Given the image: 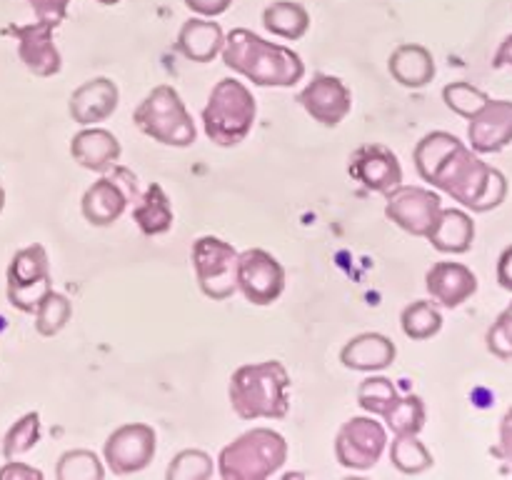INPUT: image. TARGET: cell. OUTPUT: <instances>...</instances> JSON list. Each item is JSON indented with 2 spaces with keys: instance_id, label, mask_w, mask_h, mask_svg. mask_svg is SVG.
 Instances as JSON below:
<instances>
[{
  "instance_id": "obj_21",
  "label": "cell",
  "mask_w": 512,
  "mask_h": 480,
  "mask_svg": "<svg viewBox=\"0 0 512 480\" xmlns=\"http://www.w3.org/2000/svg\"><path fill=\"white\" fill-rule=\"evenodd\" d=\"M395 348L393 340L383 333H360L345 343L340 350V363L350 370H363V373H375L388 365L395 363Z\"/></svg>"
},
{
  "instance_id": "obj_43",
  "label": "cell",
  "mask_w": 512,
  "mask_h": 480,
  "mask_svg": "<svg viewBox=\"0 0 512 480\" xmlns=\"http://www.w3.org/2000/svg\"><path fill=\"white\" fill-rule=\"evenodd\" d=\"M3 208H5V190L3 185H0V213H3Z\"/></svg>"
},
{
  "instance_id": "obj_23",
  "label": "cell",
  "mask_w": 512,
  "mask_h": 480,
  "mask_svg": "<svg viewBox=\"0 0 512 480\" xmlns=\"http://www.w3.org/2000/svg\"><path fill=\"white\" fill-rule=\"evenodd\" d=\"M428 240L440 253H468L475 240V220L460 208H440Z\"/></svg>"
},
{
  "instance_id": "obj_36",
  "label": "cell",
  "mask_w": 512,
  "mask_h": 480,
  "mask_svg": "<svg viewBox=\"0 0 512 480\" xmlns=\"http://www.w3.org/2000/svg\"><path fill=\"white\" fill-rule=\"evenodd\" d=\"M488 350L498 358L512 360V315L508 310H503L488 330Z\"/></svg>"
},
{
  "instance_id": "obj_4",
  "label": "cell",
  "mask_w": 512,
  "mask_h": 480,
  "mask_svg": "<svg viewBox=\"0 0 512 480\" xmlns=\"http://www.w3.org/2000/svg\"><path fill=\"white\" fill-rule=\"evenodd\" d=\"M258 115L255 95L238 78H223L210 90V98L203 108L205 135L210 143L220 148L240 145L250 135Z\"/></svg>"
},
{
  "instance_id": "obj_16",
  "label": "cell",
  "mask_w": 512,
  "mask_h": 480,
  "mask_svg": "<svg viewBox=\"0 0 512 480\" xmlns=\"http://www.w3.org/2000/svg\"><path fill=\"white\" fill-rule=\"evenodd\" d=\"M468 140L475 153H500L512 143V100H488L470 118Z\"/></svg>"
},
{
  "instance_id": "obj_13",
  "label": "cell",
  "mask_w": 512,
  "mask_h": 480,
  "mask_svg": "<svg viewBox=\"0 0 512 480\" xmlns=\"http://www.w3.org/2000/svg\"><path fill=\"white\" fill-rule=\"evenodd\" d=\"M298 103L308 110L310 118L335 128L348 118L350 108H353V93L338 75L318 73L300 90Z\"/></svg>"
},
{
  "instance_id": "obj_34",
  "label": "cell",
  "mask_w": 512,
  "mask_h": 480,
  "mask_svg": "<svg viewBox=\"0 0 512 480\" xmlns=\"http://www.w3.org/2000/svg\"><path fill=\"white\" fill-rule=\"evenodd\" d=\"M215 470L213 458L205 450H180L168 465V478L170 480H205L210 478Z\"/></svg>"
},
{
  "instance_id": "obj_12",
  "label": "cell",
  "mask_w": 512,
  "mask_h": 480,
  "mask_svg": "<svg viewBox=\"0 0 512 480\" xmlns=\"http://www.w3.org/2000/svg\"><path fill=\"white\" fill-rule=\"evenodd\" d=\"M158 435L148 423H125L105 440V463L115 475H130L145 470L155 458Z\"/></svg>"
},
{
  "instance_id": "obj_32",
  "label": "cell",
  "mask_w": 512,
  "mask_h": 480,
  "mask_svg": "<svg viewBox=\"0 0 512 480\" xmlns=\"http://www.w3.org/2000/svg\"><path fill=\"white\" fill-rule=\"evenodd\" d=\"M40 440V415L38 413H25L23 418L15 420L10 430L3 438V458L13 460L18 455L28 453L38 445Z\"/></svg>"
},
{
  "instance_id": "obj_18",
  "label": "cell",
  "mask_w": 512,
  "mask_h": 480,
  "mask_svg": "<svg viewBox=\"0 0 512 480\" xmlns=\"http://www.w3.org/2000/svg\"><path fill=\"white\" fill-rule=\"evenodd\" d=\"M425 288H428L430 298H435V303L445 305V308H458L465 300L473 298L478 290V278L468 265L443 260L428 270Z\"/></svg>"
},
{
  "instance_id": "obj_17",
  "label": "cell",
  "mask_w": 512,
  "mask_h": 480,
  "mask_svg": "<svg viewBox=\"0 0 512 480\" xmlns=\"http://www.w3.org/2000/svg\"><path fill=\"white\" fill-rule=\"evenodd\" d=\"M118 100V85L110 78H105V75H98V78L88 80V83H83L80 88L73 90L68 103L70 118H73L75 123L83 125V128L85 125H98L115 113Z\"/></svg>"
},
{
  "instance_id": "obj_29",
  "label": "cell",
  "mask_w": 512,
  "mask_h": 480,
  "mask_svg": "<svg viewBox=\"0 0 512 480\" xmlns=\"http://www.w3.org/2000/svg\"><path fill=\"white\" fill-rule=\"evenodd\" d=\"M35 330L45 338H53L60 330L68 325L70 315H73V303L68 300V295L55 293V290H48L43 295V300L35 308Z\"/></svg>"
},
{
  "instance_id": "obj_45",
  "label": "cell",
  "mask_w": 512,
  "mask_h": 480,
  "mask_svg": "<svg viewBox=\"0 0 512 480\" xmlns=\"http://www.w3.org/2000/svg\"><path fill=\"white\" fill-rule=\"evenodd\" d=\"M505 310H508V313L512 315V303H510V305H508V308H505Z\"/></svg>"
},
{
  "instance_id": "obj_25",
  "label": "cell",
  "mask_w": 512,
  "mask_h": 480,
  "mask_svg": "<svg viewBox=\"0 0 512 480\" xmlns=\"http://www.w3.org/2000/svg\"><path fill=\"white\" fill-rule=\"evenodd\" d=\"M133 220L145 235H163L173 228V205L168 193L158 183H150L143 193L135 198Z\"/></svg>"
},
{
  "instance_id": "obj_2",
  "label": "cell",
  "mask_w": 512,
  "mask_h": 480,
  "mask_svg": "<svg viewBox=\"0 0 512 480\" xmlns=\"http://www.w3.org/2000/svg\"><path fill=\"white\" fill-rule=\"evenodd\" d=\"M223 63L245 75L260 88H290L305 75V63L293 48L260 38L248 28H235L225 35Z\"/></svg>"
},
{
  "instance_id": "obj_3",
  "label": "cell",
  "mask_w": 512,
  "mask_h": 480,
  "mask_svg": "<svg viewBox=\"0 0 512 480\" xmlns=\"http://www.w3.org/2000/svg\"><path fill=\"white\" fill-rule=\"evenodd\" d=\"M293 380L280 360L245 363L230 375V405L243 420H280L290 410Z\"/></svg>"
},
{
  "instance_id": "obj_30",
  "label": "cell",
  "mask_w": 512,
  "mask_h": 480,
  "mask_svg": "<svg viewBox=\"0 0 512 480\" xmlns=\"http://www.w3.org/2000/svg\"><path fill=\"white\" fill-rule=\"evenodd\" d=\"M385 423L390 425L393 433H415L425 428V403L420 395H398L393 405L388 408V413L383 415Z\"/></svg>"
},
{
  "instance_id": "obj_8",
  "label": "cell",
  "mask_w": 512,
  "mask_h": 480,
  "mask_svg": "<svg viewBox=\"0 0 512 480\" xmlns=\"http://www.w3.org/2000/svg\"><path fill=\"white\" fill-rule=\"evenodd\" d=\"M8 300L20 313H35L48 290H53L48 253L40 243L18 250L8 265Z\"/></svg>"
},
{
  "instance_id": "obj_20",
  "label": "cell",
  "mask_w": 512,
  "mask_h": 480,
  "mask_svg": "<svg viewBox=\"0 0 512 480\" xmlns=\"http://www.w3.org/2000/svg\"><path fill=\"white\" fill-rule=\"evenodd\" d=\"M128 198L130 195L125 193L123 183L115 175H103L85 190L80 208H83L85 220L90 225L105 228V225H113L115 220H120V215L125 213V205H128Z\"/></svg>"
},
{
  "instance_id": "obj_40",
  "label": "cell",
  "mask_w": 512,
  "mask_h": 480,
  "mask_svg": "<svg viewBox=\"0 0 512 480\" xmlns=\"http://www.w3.org/2000/svg\"><path fill=\"white\" fill-rule=\"evenodd\" d=\"M495 453L512 465V408L505 413L503 423H500V443L495 448Z\"/></svg>"
},
{
  "instance_id": "obj_37",
  "label": "cell",
  "mask_w": 512,
  "mask_h": 480,
  "mask_svg": "<svg viewBox=\"0 0 512 480\" xmlns=\"http://www.w3.org/2000/svg\"><path fill=\"white\" fill-rule=\"evenodd\" d=\"M28 3L40 23H50L58 28L65 20V13H68L70 0H28Z\"/></svg>"
},
{
  "instance_id": "obj_14",
  "label": "cell",
  "mask_w": 512,
  "mask_h": 480,
  "mask_svg": "<svg viewBox=\"0 0 512 480\" xmlns=\"http://www.w3.org/2000/svg\"><path fill=\"white\" fill-rule=\"evenodd\" d=\"M350 178L358 180L373 193H390L403 183V165L398 155L380 143H365L350 155L348 160Z\"/></svg>"
},
{
  "instance_id": "obj_15",
  "label": "cell",
  "mask_w": 512,
  "mask_h": 480,
  "mask_svg": "<svg viewBox=\"0 0 512 480\" xmlns=\"http://www.w3.org/2000/svg\"><path fill=\"white\" fill-rule=\"evenodd\" d=\"M55 25L50 23H30V25H10L8 33L18 40V58L23 60L30 73L40 78H50L60 70V53L53 43Z\"/></svg>"
},
{
  "instance_id": "obj_28",
  "label": "cell",
  "mask_w": 512,
  "mask_h": 480,
  "mask_svg": "<svg viewBox=\"0 0 512 480\" xmlns=\"http://www.w3.org/2000/svg\"><path fill=\"white\" fill-rule=\"evenodd\" d=\"M400 325H403V333L408 338L428 340L440 333V328H443V315H440V310L430 300H415V303H410L403 310Z\"/></svg>"
},
{
  "instance_id": "obj_5",
  "label": "cell",
  "mask_w": 512,
  "mask_h": 480,
  "mask_svg": "<svg viewBox=\"0 0 512 480\" xmlns=\"http://www.w3.org/2000/svg\"><path fill=\"white\" fill-rule=\"evenodd\" d=\"M288 460V443L273 428H255L238 435L218 455V473L225 480H265Z\"/></svg>"
},
{
  "instance_id": "obj_38",
  "label": "cell",
  "mask_w": 512,
  "mask_h": 480,
  "mask_svg": "<svg viewBox=\"0 0 512 480\" xmlns=\"http://www.w3.org/2000/svg\"><path fill=\"white\" fill-rule=\"evenodd\" d=\"M185 5L200 18H218L233 5V0H185Z\"/></svg>"
},
{
  "instance_id": "obj_44",
  "label": "cell",
  "mask_w": 512,
  "mask_h": 480,
  "mask_svg": "<svg viewBox=\"0 0 512 480\" xmlns=\"http://www.w3.org/2000/svg\"><path fill=\"white\" fill-rule=\"evenodd\" d=\"M100 5H115V3H120V0H98Z\"/></svg>"
},
{
  "instance_id": "obj_1",
  "label": "cell",
  "mask_w": 512,
  "mask_h": 480,
  "mask_svg": "<svg viewBox=\"0 0 512 480\" xmlns=\"http://www.w3.org/2000/svg\"><path fill=\"white\" fill-rule=\"evenodd\" d=\"M425 183H433L435 188L445 190L450 198L475 213H488V210L498 208L508 195V178L498 168L480 160L475 150L465 148L460 138L445 150Z\"/></svg>"
},
{
  "instance_id": "obj_11",
  "label": "cell",
  "mask_w": 512,
  "mask_h": 480,
  "mask_svg": "<svg viewBox=\"0 0 512 480\" xmlns=\"http://www.w3.org/2000/svg\"><path fill=\"white\" fill-rule=\"evenodd\" d=\"M385 195H388L385 215H388L395 225H400L405 233L418 235V238H428L435 220H438L440 208H443L440 195L430 188L403 183Z\"/></svg>"
},
{
  "instance_id": "obj_41",
  "label": "cell",
  "mask_w": 512,
  "mask_h": 480,
  "mask_svg": "<svg viewBox=\"0 0 512 480\" xmlns=\"http://www.w3.org/2000/svg\"><path fill=\"white\" fill-rule=\"evenodd\" d=\"M498 283L503 285L505 290H512V245L500 253L498 260Z\"/></svg>"
},
{
  "instance_id": "obj_10",
  "label": "cell",
  "mask_w": 512,
  "mask_h": 480,
  "mask_svg": "<svg viewBox=\"0 0 512 480\" xmlns=\"http://www.w3.org/2000/svg\"><path fill=\"white\" fill-rule=\"evenodd\" d=\"M238 290L253 305H270L283 295L285 268L263 248L238 253Z\"/></svg>"
},
{
  "instance_id": "obj_27",
  "label": "cell",
  "mask_w": 512,
  "mask_h": 480,
  "mask_svg": "<svg viewBox=\"0 0 512 480\" xmlns=\"http://www.w3.org/2000/svg\"><path fill=\"white\" fill-rule=\"evenodd\" d=\"M390 460L405 475H418L433 465V455L415 433H395L390 443Z\"/></svg>"
},
{
  "instance_id": "obj_31",
  "label": "cell",
  "mask_w": 512,
  "mask_h": 480,
  "mask_svg": "<svg viewBox=\"0 0 512 480\" xmlns=\"http://www.w3.org/2000/svg\"><path fill=\"white\" fill-rule=\"evenodd\" d=\"M55 475L60 480H103L105 468L93 450H68L60 455Z\"/></svg>"
},
{
  "instance_id": "obj_9",
  "label": "cell",
  "mask_w": 512,
  "mask_h": 480,
  "mask_svg": "<svg viewBox=\"0 0 512 480\" xmlns=\"http://www.w3.org/2000/svg\"><path fill=\"white\" fill-rule=\"evenodd\" d=\"M388 433L368 415H358L343 423L335 435V458L348 470H370L385 453Z\"/></svg>"
},
{
  "instance_id": "obj_22",
  "label": "cell",
  "mask_w": 512,
  "mask_h": 480,
  "mask_svg": "<svg viewBox=\"0 0 512 480\" xmlns=\"http://www.w3.org/2000/svg\"><path fill=\"white\" fill-rule=\"evenodd\" d=\"M225 43V33L220 28V23H215L213 18H195L185 20L183 28H180L178 40H175V50L180 55H185L193 63H210L220 55Z\"/></svg>"
},
{
  "instance_id": "obj_7",
  "label": "cell",
  "mask_w": 512,
  "mask_h": 480,
  "mask_svg": "<svg viewBox=\"0 0 512 480\" xmlns=\"http://www.w3.org/2000/svg\"><path fill=\"white\" fill-rule=\"evenodd\" d=\"M200 290L213 300H228L238 290V250L218 235H200L190 248Z\"/></svg>"
},
{
  "instance_id": "obj_42",
  "label": "cell",
  "mask_w": 512,
  "mask_h": 480,
  "mask_svg": "<svg viewBox=\"0 0 512 480\" xmlns=\"http://www.w3.org/2000/svg\"><path fill=\"white\" fill-rule=\"evenodd\" d=\"M493 65H495V68H505V65H510V68H512V33L503 40V43H500L498 53H495Z\"/></svg>"
},
{
  "instance_id": "obj_19",
  "label": "cell",
  "mask_w": 512,
  "mask_h": 480,
  "mask_svg": "<svg viewBox=\"0 0 512 480\" xmlns=\"http://www.w3.org/2000/svg\"><path fill=\"white\" fill-rule=\"evenodd\" d=\"M120 153H123L120 140L110 130L98 128V125H85L70 140V155L75 158V163L93 173H108L118 163Z\"/></svg>"
},
{
  "instance_id": "obj_35",
  "label": "cell",
  "mask_w": 512,
  "mask_h": 480,
  "mask_svg": "<svg viewBox=\"0 0 512 480\" xmlns=\"http://www.w3.org/2000/svg\"><path fill=\"white\" fill-rule=\"evenodd\" d=\"M443 100L453 113L463 115V118H473L480 108L490 100V95L485 90L475 88L473 83H465V80H458V83H448L443 88Z\"/></svg>"
},
{
  "instance_id": "obj_39",
  "label": "cell",
  "mask_w": 512,
  "mask_h": 480,
  "mask_svg": "<svg viewBox=\"0 0 512 480\" xmlns=\"http://www.w3.org/2000/svg\"><path fill=\"white\" fill-rule=\"evenodd\" d=\"M0 480H43V473L38 468H30V465L18 463L13 458L0 468Z\"/></svg>"
},
{
  "instance_id": "obj_33",
  "label": "cell",
  "mask_w": 512,
  "mask_h": 480,
  "mask_svg": "<svg viewBox=\"0 0 512 480\" xmlns=\"http://www.w3.org/2000/svg\"><path fill=\"white\" fill-rule=\"evenodd\" d=\"M398 395L400 393L398 388H395L393 380L385 378V375H370V378H365L363 383H360L358 403L360 408L368 410V413L385 415L390 405L398 400Z\"/></svg>"
},
{
  "instance_id": "obj_26",
  "label": "cell",
  "mask_w": 512,
  "mask_h": 480,
  "mask_svg": "<svg viewBox=\"0 0 512 480\" xmlns=\"http://www.w3.org/2000/svg\"><path fill=\"white\" fill-rule=\"evenodd\" d=\"M263 25L278 38L298 40L308 33L310 13L295 0H278L263 10Z\"/></svg>"
},
{
  "instance_id": "obj_24",
  "label": "cell",
  "mask_w": 512,
  "mask_h": 480,
  "mask_svg": "<svg viewBox=\"0 0 512 480\" xmlns=\"http://www.w3.org/2000/svg\"><path fill=\"white\" fill-rule=\"evenodd\" d=\"M388 70L405 88H425L435 78V60L425 45L405 43L388 58Z\"/></svg>"
},
{
  "instance_id": "obj_6",
  "label": "cell",
  "mask_w": 512,
  "mask_h": 480,
  "mask_svg": "<svg viewBox=\"0 0 512 480\" xmlns=\"http://www.w3.org/2000/svg\"><path fill=\"white\" fill-rule=\"evenodd\" d=\"M133 123L148 138L170 148H190L198 138L193 115L185 108L183 98L173 85H155L143 103L133 110Z\"/></svg>"
}]
</instances>
